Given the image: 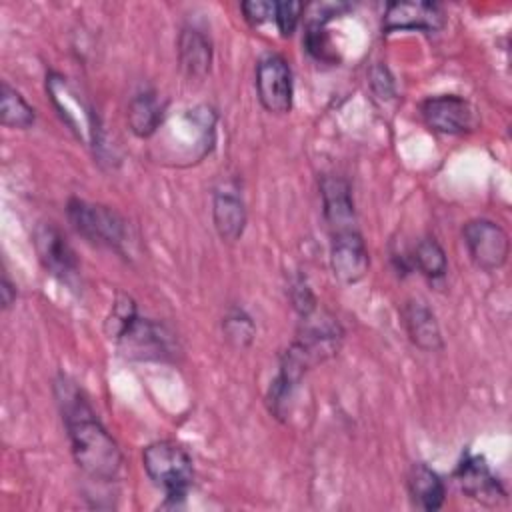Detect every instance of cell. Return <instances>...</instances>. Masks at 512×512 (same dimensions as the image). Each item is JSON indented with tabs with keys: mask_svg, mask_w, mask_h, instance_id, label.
<instances>
[{
	"mask_svg": "<svg viewBox=\"0 0 512 512\" xmlns=\"http://www.w3.org/2000/svg\"><path fill=\"white\" fill-rule=\"evenodd\" d=\"M54 394L78 468L92 480H114L122 468L120 446L104 428L84 392L68 376H60Z\"/></svg>",
	"mask_w": 512,
	"mask_h": 512,
	"instance_id": "cell-1",
	"label": "cell"
},
{
	"mask_svg": "<svg viewBox=\"0 0 512 512\" xmlns=\"http://www.w3.org/2000/svg\"><path fill=\"white\" fill-rule=\"evenodd\" d=\"M142 466L152 484L164 490L170 502L182 500L194 480L192 458L180 444L158 440L142 450Z\"/></svg>",
	"mask_w": 512,
	"mask_h": 512,
	"instance_id": "cell-2",
	"label": "cell"
},
{
	"mask_svg": "<svg viewBox=\"0 0 512 512\" xmlns=\"http://www.w3.org/2000/svg\"><path fill=\"white\" fill-rule=\"evenodd\" d=\"M46 92L52 100L62 122L74 132V136L88 148L98 150L102 146V128L98 114L90 102L78 92V88L62 74H46Z\"/></svg>",
	"mask_w": 512,
	"mask_h": 512,
	"instance_id": "cell-3",
	"label": "cell"
},
{
	"mask_svg": "<svg viewBox=\"0 0 512 512\" xmlns=\"http://www.w3.org/2000/svg\"><path fill=\"white\" fill-rule=\"evenodd\" d=\"M68 220L72 228L96 246L122 252L126 242V222L110 206L92 204L80 198H70L66 206Z\"/></svg>",
	"mask_w": 512,
	"mask_h": 512,
	"instance_id": "cell-4",
	"label": "cell"
},
{
	"mask_svg": "<svg viewBox=\"0 0 512 512\" xmlns=\"http://www.w3.org/2000/svg\"><path fill=\"white\" fill-rule=\"evenodd\" d=\"M462 240L472 262L484 270H500L510 256V240L506 230L488 218H474L462 226Z\"/></svg>",
	"mask_w": 512,
	"mask_h": 512,
	"instance_id": "cell-5",
	"label": "cell"
},
{
	"mask_svg": "<svg viewBox=\"0 0 512 512\" xmlns=\"http://www.w3.org/2000/svg\"><path fill=\"white\" fill-rule=\"evenodd\" d=\"M256 94L264 110L288 114L292 108V70L284 56L276 52L262 54L256 62Z\"/></svg>",
	"mask_w": 512,
	"mask_h": 512,
	"instance_id": "cell-6",
	"label": "cell"
},
{
	"mask_svg": "<svg viewBox=\"0 0 512 512\" xmlns=\"http://www.w3.org/2000/svg\"><path fill=\"white\" fill-rule=\"evenodd\" d=\"M34 248L44 270L62 284L74 286L78 282V258L62 230L52 222H42L34 230Z\"/></svg>",
	"mask_w": 512,
	"mask_h": 512,
	"instance_id": "cell-7",
	"label": "cell"
},
{
	"mask_svg": "<svg viewBox=\"0 0 512 512\" xmlns=\"http://www.w3.org/2000/svg\"><path fill=\"white\" fill-rule=\"evenodd\" d=\"M420 116L430 130L440 134H466L478 124L474 106L456 94L426 98L420 104Z\"/></svg>",
	"mask_w": 512,
	"mask_h": 512,
	"instance_id": "cell-8",
	"label": "cell"
},
{
	"mask_svg": "<svg viewBox=\"0 0 512 512\" xmlns=\"http://www.w3.org/2000/svg\"><path fill=\"white\" fill-rule=\"evenodd\" d=\"M116 344L130 360H168L174 354L172 334L162 324L140 316L116 340Z\"/></svg>",
	"mask_w": 512,
	"mask_h": 512,
	"instance_id": "cell-9",
	"label": "cell"
},
{
	"mask_svg": "<svg viewBox=\"0 0 512 512\" xmlns=\"http://www.w3.org/2000/svg\"><path fill=\"white\" fill-rule=\"evenodd\" d=\"M446 24V14L436 2H390L384 10L382 30L384 34L398 30L438 32Z\"/></svg>",
	"mask_w": 512,
	"mask_h": 512,
	"instance_id": "cell-10",
	"label": "cell"
},
{
	"mask_svg": "<svg viewBox=\"0 0 512 512\" xmlns=\"http://www.w3.org/2000/svg\"><path fill=\"white\" fill-rule=\"evenodd\" d=\"M454 476L460 490L468 498L484 506H496L506 500V490L502 482L496 478V474L490 470L488 462L482 456L466 454L458 464Z\"/></svg>",
	"mask_w": 512,
	"mask_h": 512,
	"instance_id": "cell-11",
	"label": "cell"
},
{
	"mask_svg": "<svg viewBox=\"0 0 512 512\" xmlns=\"http://www.w3.org/2000/svg\"><path fill=\"white\" fill-rule=\"evenodd\" d=\"M330 266L336 280L342 284H356L366 276L370 256L358 230L332 234Z\"/></svg>",
	"mask_w": 512,
	"mask_h": 512,
	"instance_id": "cell-12",
	"label": "cell"
},
{
	"mask_svg": "<svg viewBox=\"0 0 512 512\" xmlns=\"http://www.w3.org/2000/svg\"><path fill=\"white\" fill-rule=\"evenodd\" d=\"M320 196L326 224L332 234L358 230L352 190L346 178L326 174L320 178Z\"/></svg>",
	"mask_w": 512,
	"mask_h": 512,
	"instance_id": "cell-13",
	"label": "cell"
},
{
	"mask_svg": "<svg viewBox=\"0 0 512 512\" xmlns=\"http://www.w3.org/2000/svg\"><path fill=\"white\" fill-rule=\"evenodd\" d=\"M212 222L224 242L232 244L242 238L246 228V204L234 182H224L214 190Z\"/></svg>",
	"mask_w": 512,
	"mask_h": 512,
	"instance_id": "cell-14",
	"label": "cell"
},
{
	"mask_svg": "<svg viewBox=\"0 0 512 512\" xmlns=\"http://www.w3.org/2000/svg\"><path fill=\"white\" fill-rule=\"evenodd\" d=\"M402 324L410 342L424 352H438L444 346L442 332L434 312L422 300H406L402 306Z\"/></svg>",
	"mask_w": 512,
	"mask_h": 512,
	"instance_id": "cell-15",
	"label": "cell"
},
{
	"mask_svg": "<svg viewBox=\"0 0 512 512\" xmlns=\"http://www.w3.org/2000/svg\"><path fill=\"white\" fill-rule=\"evenodd\" d=\"M178 62L186 78L204 80L212 66V42L196 26H184L178 34Z\"/></svg>",
	"mask_w": 512,
	"mask_h": 512,
	"instance_id": "cell-16",
	"label": "cell"
},
{
	"mask_svg": "<svg viewBox=\"0 0 512 512\" xmlns=\"http://www.w3.org/2000/svg\"><path fill=\"white\" fill-rule=\"evenodd\" d=\"M408 494L416 508L434 512L446 500V486L436 470H432L424 462H414L406 476Z\"/></svg>",
	"mask_w": 512,
	"mask_h": 512,
	"instance_id": "cell-17",
	"label": "cell"
},
{
	"mask_svg": "<svg viewBox=\"0 0 512 512\" xmlns=\"http://www.w3.org/2000/svg\"><path fill=\"white\" fill-rule=\"evenodd\" d=\"M126 118L134 136L150 138L158 132V128L164 122V104L152 90L138 92L128 104Z\"/></svg>",
	"mask_w": 512,
	"mask_h": 512,
	"instance_id": "cell-18",
	"label": "cell"
},
{
	"mask_svg": "<svg viewBox=\"0 0 512 512\" xmlns=\"http://www.w3.org/2000/svg\"><path fill=\"white\" fill-rule=\"evenodd\" d=\"M410 258V266L416 268L422 276H426L428 280H438L444 278L446 270H448V260H446V252L444 248L438 244L436 238L432 236H424L420 238L412 250L408 252Z\"/></svg>",
	"mask_w": 512,
	"mask_h": 512,
	"instance_id": "cell-19",
	"label": "cell"
},
{
	"mask_svg": "<svg viewBox=\"0 0 512 512\" xmlns=\"http://www.w3.org/2000/svg\"><path fill=\"white\" fill-rule=\"evenodd\" d=\"M0 118L4 126L20 128V130L30 128L36 120L34 108L8 82H2V88H0Z\"/></svg>",
	"mask_w": 512,
	"mask_h": 512,
	"instance_id": "cell-20",
	"label": "cell"
},
{
	"mask_svg": "<svg viewBox=\"0 0 512 512\" xmlns=\"http://www.w3.org/2000/svg\"><path fill=\"white\" fill-rule=\"evenodd\" d=\"M222 334L232 348L246 350L254 342L256 326L242 308H230L222 318Z\"/></svg>",
	"mask_w": 512,
	"mask_h": 512,
	"instance_id": "cell-21",
	"label": "cell"
},
{
	"mask_svg": "<svg viewBox=\"0 0 512 512\" xmlns=\"http://www.w3.org/2000/svg\"><path fill=\"white\" fill-rule=\"evenodd\" d=\"M138 318V312H136V302L132 296L124 294V292H118L112 308H110V314L104 322V332L108 338H114L118 340L130 326L132 322Z\"/></svg>",
	"mask_w": 512,
	"mask_h": 512,
	"instance_id": "cell-22",
	"label": "cell"
},
{
	"mask_svg": "<svg viewBox=\"0 0 512 512\" xmlns=\"http://www.w3.org/2000/svg\"><path fill=\"white\" fill-rule=\"evenodd\" d=\"M304 46L316 60H322V62H334L336 60L334 46L330 44V38H328L322 24L308 22V28H306V34H304Z\"/></svg>",
	"mask_w": 512,
	"mask_h": 512,
	"instance_id": "cell-23",
	"label": "cell"
},
{
	"mask_svg": "<svg viewBox=\"0 0 512 512\" xmlns=\"http://www.w3.org/2000/svg\"><path fill=\"white\" fill-rule=\"evenodd\" d=\"M302 10H304L302 2H276L274 22L282 36H292V32L296 30V26L300 22Z\"/></svg>",
	"mask_w": 512,
	"mask_h": 512,
	"instance_id": "cell-24",
	"label": "cell"
},
{
	"mask_svg": "<svg viewBox=\"0 0 512 512\" xmlns=\"http://www.w3.org/2000/svg\"><path fill=\"white\" fill-rule=\"evenodd\" d=\"M290 298H292V304L294 308L298 310L300 316H306L310 312L316 310V298L312 294V290L308 288L306 280L304 278H296L292 282V288H290Z\"/></svg>",
	"mask_w": 512,
	"mask_h": 512,
	"instance_id": "cell-25",
	"label": "cell"
},
{
	"mask_svg": "<svg viewBox=\"0 0 512 512\" xmlns=\"http://www.w3.org/2000/svg\"><path fill=\"white\" fill-rule=\"evenodd\" d=\"M240 10L244 14V18L252 24L258 26L270 18H274V10H276V2H266V0H248L240 4Z\"/></svg>",
	"mask_w": 512,
	"mask_h": 512,
	"instance_id": "cell-26",
	"label": "cell"
},
{
	"mask_svg": "<svg viewBox=\"0 0 512 512\" xmlns=\"http://www.w3.org/2000/svg\"><path fill=\"white\" fill-rule=\"evenodd\" d=\"M370 86L380 98H390L394 94V80L386 66L378 64L370 70Z\"/></svg>",
	"mask_w": 512,
	"mask_h": 512,
	"instance_id": "cell-27",
	"label": "cell"
},
{
	"mask_svg": "<svg viewBox=\"0 0 512 512\" xmlns=\"http://www.w3.org/2000/svg\"><path fill=\"white\" fill-rule=\"evenodd\" d=\"M0 296H2V308L4 310H8L14 304V300H16V286L10 282V278L6 274H2Z\"/></svg>",
	"mask_w": 512,
	"mask_h": 512,
	"instance_id": "cell-28",
	"label": "cell"
}]
</instances>
